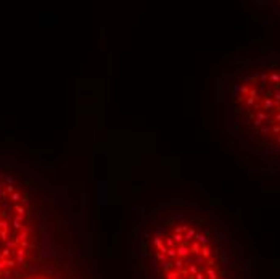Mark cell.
Wrapping results in <instances>:
<instances>
[{
    "label": "cell",
    "mask_w": 280,
    "mask_h": 279,
    "mask_svg": "<svg viewBox=\"0 0 280 279\" xmlns=\"http://www.w3.org/2000/svg\"><path fill=\"white\" fill-rule=\"evenodd\" d=\"M132 279H261L243 231L219 203L168 194L134 213L127 239Z\"/></svg>",
    "instance_id": "cell-1"
},
{
    "label": "cell",
    "mask_w": 280,
    "mask_h": 279,
    "mask_svg": "<svg viewBox=\"0 0 280 279\" xmlns=\"http://www.w3.org/2000/svg\"><path fill=\"white\" fill-rule=\"evenodd\" d=\"M214 116L224 149L250 173L280 178V50H238L218 66Z\"/></svg>",
    "instance_id": "cell-2"
},
{
    "label": "cell",
    "mask_w": 280,
    "mask_h": 279,
    "mask_svg": "<svg viewBox=\"0 0 280 279\" xmlns=\"http://www.w3.org/2000/svg\"><path fill=\"white\" fill-rule=\"evenodd\" d=\"M65 195L52 163L0 149V279L39 260L82 215Z\"/></svg>",
    "instance_id": "cell-3"
},
{
    "label": "cell",
    "mask_w": 280,
    "mask_h": 279,
    "mask_svg": "<svg viewBox=\"0 0 280 279\" xmlns=\"http://www.w3.org/2000/svg\"><path fill=\"white\" fill-rule=\"evenodd\" d=\"M81 216L39 260L7 279H106L92 245L82 242Z\"/></svg>",
    "instance_id": "cell-4"
},
{
    "label": "cell",
    "mask_w": 280,
    "mask_h": 279,
    "mask_svg": "<svg viewBox=\"0 0 280 279\" xmlns=\"http://www.w3.org/2000/svg\"><path fill=\"white\" fill-rule=\"evenodd\" d=\"M261 5H262V10H266L271 18L277 24H280V2H262Z\"/></svg>",
    "instance_id": "cell-5"
}]
</instances>
